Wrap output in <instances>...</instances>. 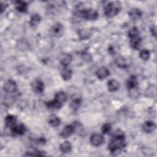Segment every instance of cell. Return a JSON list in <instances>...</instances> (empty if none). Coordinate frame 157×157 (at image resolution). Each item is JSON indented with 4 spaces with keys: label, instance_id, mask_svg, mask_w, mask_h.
Returning <instances> with one entry per match:
<instances>
[{
    "label": "cell",
    "instance_id": "1",
    "mask_svg": "<svg viewBox=\"0 0 157 157\" xmlns=\"http://www.w3.org/2000/svg\"><path fill=\"white\" fill-rule=\"evenodd\" d=\"M126 145L125 134L120 129L116 130L112 134L108 145V149L112 155H118Z\"/></svg>",
    "mask_w": 157,
    "mask_h": 157
},
{
    "label": "cell",
    "instance_id": "33",
    "mask_svg": "<svg viewBox=\"0 0 157 157\" xmlns=\"http://www.w3.org/2000/svg\"><path fill=\"white\" fill-rule=\"evenodd\" d=\"M7 6L8 5L7 4H6L5 2H2V1L1 2V13H2L6 10Z\"/></svg>",
    "mask_w": 157,
    "mask_h": 157
},
{
    "label": "cell",
    "instance_id": "5",
    "mask_svg": "<svg viewBox=\"0 0 157 157\" xmlns=\"http://www.w3.org/2000/svg\"><path fill=\"white\" fill-rule=\"evenodd\" d=\"M31 88L33 91L37 93H42L44 90V83L40 79H34L31 83Z\"/></svg>",
    "mask_w": 157,
    "mask_h": 157
},
{
    "label": "cell",
    "instance_id": "2",
    "mask_svg": "<svg viewBox=\"0 0 157 157\" xmlns=\"http://www.w3.org/2000/svg\"><path fill=\"white\" fill-rule=\"evenodd\" d=\"M74 13L77 17L86 20H95L99 16V14L96 10L93 9H86L80 6L76 7Z\"/></svg>",
    "mask_w": 157,
    "mask_h": 157
},
{
    "label": "cell",
    "instance_id": "18",
    "mask_svg": "<svg viewBox=\"0 0 157 157\" xmlns=\"http://www.w3.org/2000/svg\"><path fill=\"white\" fill-rule=\"evenodd\" d=\"M72 144L69 141L63 142L62 144H60L59 150L64 154H67L70 153L72 151Z\"/></svg>",
    "mask_w": 157,
    "mask_h": 157
},
{
    "label": "cell",
    "instance_id": "34",
    "mask_svg": "<svg viewBox=\"0 0 157 157\" xmlns=\"http://www.w3.org/2000/svg\"><path fill=\"white\" fill-rule=\"evenodd\" d=\"M150 31H151V33L152 34L153 36H156V26H153L151 27L150 28Z\"/></svg>",
    "mask_w": 157,
    "mask_h": 157
},
{
    "label": "cell",
    "instance_id": "17",
    "mask_svg": "<svg viewBox=\"0 0 157 157\" xmlns=\"http://www.w3.org/2000/svg\"><path fill=\"white\" fill-rule=\"evenodd\" d=\"M91 35V32L89 29L83 28L78 31V36L80 40L88 39Z\"/></svg>",
    "mask_w": 157,
    "mask_h": 157
},
{
    "label": "cell",
    "instance_id": "8",
    "mask_svg": "<svg viewBox=\"0 0 157 157\" xmlns=\"http://www.w3.org/2000/svg\"><path fill=\"white\" fill-rule=\"evenodd\" d=\"M63 31H64V28H63V26L61 23H55L51 28L50 29V32L51 34L55 36V37H60L63 33Z\"/></svg>",
    "mask_w": 157,
    "mask_h": 157
},
{
    "label": "cell",
    "instance_id": "7",
    "mask_svg": "<svg viewBox=\"0 0 157 157\" xmlns=\"http://www.w3.org/2000/svg\"><path fill=\"white\" fill-rule=\"evenodd\" d=\"M4 90L7 93H13L15 92L17 88V83L12 80H9L4 83Z\"/></svg>",
    "mask_w": 157,
    "mask_h": 157
},
{
    "label": "cell",
    "instance_id": "11",
    "mask_svg": "<svg viewBox=\"0 0 157 157\" xmlns=\"http://www.w3.org/2000/svg\"><path fill=\"white\" fill-rule=\"evenodd\" d=\"M142 130L147 133H151L156 129V124L152 121H147L142 125Z\"/></svg>",
    "mask_w": 157,
    "mask_h": 157
},
{
    "label": "cell",
    "instance_id": "29",
    "mask_svg": "<svg viewBox=\"0 0 157 157\" xmlns=\"http://www.w3.org/2000/svg\"><path fill=\"white\" fill-rule=\"evenodd\" d=\"M128 90V94L130 98L132 99H136L139 96L140 93L137 88H131L129 89Z\"/></svg>",
    "mask_w": 157,
    "mask_h": 157
},
{
    "label": "cell",
    "instance_id": "4",
    "mask_svg": "<svg viewBox=\"0 0 157 157\" xmlns=\"http://www.w3.org/2000/svg\"><path fill=\"white\" fill-rule=\"evenodd\" d=\"M90 143L94 147H99L102 145L105 141V139L102 134L99 133H93L90 137Z\"/></svg>",
    "mask_w": 157,
    "mask_h": 157
},
{
    "label": "cell",
    "instance_id": "10",
    "mask_svg": "<svg viewBox=\"0 0 157 157\" xmlns=\"http://www.w3.org/2000/svg\"><path fill=\"white\" fill-rule=\"evenodd\" d=\"M11 132L15 134V135H23L26 131V127L25 126L22 124H15L14 126L10 128Z\"/></svg>",
    "mask_w": 157,
    "mask_h": 157
},
{
    "label": "cell",
    "instance_id": "13",
    "mask_svg": "<svg viewBox=\"0 0 157 157\" xmlns=\"http://www.w3.org/2000/svg\"><path fill=\"white\" fill-rule=\"evenodd\" d=\"M45 105L48 109L50 110H58L63 106V104L56 101L55 99L52 101H48L45 102Z\"/></svg>",
    "mask_w": 157,
    "mask_h": 157
},
{
    "label": "cell",
    "instance_id": "6",
    "mask_svg": "<svg viewBox=\"0 0 157 157\" xmlns=\"http://www.w3.org/2000/svg\"><path fill=\"white\" fill-rule=\"evenodd\" d=\"M75 132V129L74 124L66 126L61 131L60 136L63 138H67Z\"/></svg>",
    "mask_w": 157,
    "mask_h": 157
},
{
    "label": "cell",
    "instance_id": "3",
    "mask_svg": "<svg viewBox=\"0 0 157 157\" xmlns=\"http://www.w3.org/2000/svg\"><path fill=\"white\" fill-rule=\"evenodd\" d=\"M121 9V4L119 1L109 2L104 7V15L108 18H112L119 13Z\"/></svg>",
    "mask_w": 157,
    "mask_h": 157
},
{
    "label": "cell",
    "instance_id": "16",
    "mask_svg": "<svg viewBox=\"0 0 157 157\" xmlns=\"http://www.w3.org/2000/svg\"><path fill=\"white\" fill-rule=\"evenodd\" d=\"M129 17L133 20H137L141 18L142 16V12L137 8H134L130 10L129 12Z\"/></svg>",
    "mask_w": 157,
    "mask_h": 157
},
{
    "label": "cell",
    "instance_id": "24",
    "mask_svg": "<svg viewBox=\"0 0 157 157\" xmlns=\"http://www.w3.org/2000/svg\"><path fill=\"white\" fill-rule=\"evenodd\" d=\"M82 102V99H81V98H75L74 99H73L71 102L70 106L71 108L74 110V111H76L78 109V108L80 107L81 104Z\"/></svg>",
    "mask_w": 157,
    "mask_h": 157
},
{
    "label": "cell",
    "instance_id": "15",
    "mask_svg": "<svg viewBox=\"0 0 157 157\" xmlns=\"http://www.w3.org/2000/svg\"><path fill=\"white\" fill-rule=\"evenodd\" d=\"M120 85L119 82L115 79H111L107 82V88L108 90L111 92H114L120 88Z\"/></svg>",
    "mask_w": 157,
    "mask_h": 157
},
{
    "label": "cell",
    "instance_id": "27",
    "mask_svg": "<svg viewBox=\"0 0 157 157\" xmlns=\"http://www.w3.org/2000/svg\"><path fill=\"white\" fill-rule=\"evenodd\" d=\"M48 122L52 126L57 127L60 124L61 120L56 115H52L50 117Z\"/></svg>",
    "mask_w": 157,
    "mask_h": 157
},
{
    "label": "cell",
    "instance_id": "20",
    "mask_svg": "<svg viewBox=\"0 0 157 157\" xmlns=\"http://www.w3.org/2000/svg\"><path fill=\"white\" fill-rule=\"evenodd\" d=\"M137 85H138V82L135 75L131 76L126 81V87L128 90L137 88Z\"/></svg>",
    "mask_w": 157,
    "mask_h": 157
},
{
    "label": "cell",
    "instance_id": "30",
    "mask_svg": "<svg viewBox=\"0 0 157 157\" xmlns=\"http://www.w3.org/2000/svg\"><path fill=\"white\" fill-rule=\"evenodd\" d=\"M139 56L142 59H143L144 61H147L149 59V58L150 57V52L148 50L144 49L140 51V52L139 53Z\"/></svg>",
    "mask_w": 157,
    "mask_h": 157
},
{
    "label": "cell",
    "instance_id": "31",
    "mask_svg": "<svg viewBox=\"0 0 157 157\" xmlns=\"http://www.w3.org/2000/svg\"><path fill=\"white\" fill-rule=\"evenodd\" d=\"M81 58H82V59L83 61H85V62H87V63L90 62L92 59L91 55L86 51H84L81 53Z\"/></svg>",
    "mask_w": 157,
    "mask_h": 157
},
{
    "label": "cell",
    "instance_id": "28",
    "mask_svg": "<svg viewBox=\"0 0 157 157\" xmlns=\"http://www.w3.org/2000/svg\"><path fill=\"white\" fill-rule=\"evenodd\" d=\"M128 37L131 39H133L139 36V31L137 27L131 28L128 33Z\"/></svg>",
    "mask_w": 157,
    "mask_h": 157
},
{
    "label": "cell",
    "instance_id": "22",
    "mask_svg": "<svg viewBox=\"0 0 157 157\" xmlns=\"http://www.w3.org/2000/svg\"><path fill=\"white\" fill-rule=\"evenodd\" d=\"M67 96L65 92L59 91L55 94L54 99L63 105V104L67 101Z\"/></svg>",
    "mask_w": 157,
    "mask_h": 157
},
{
    "label": "cell",
    "instance_id": "12",
    "mask_svg": "<svg viewBox=\"0 0 157 157\" xmlns=\"http://www.w3.org/2000/svg\"><path fill=\"white\" fill-rule=\"evenodd\" d=\"M109 74H110V72L109 69L105 67H101L99 68L96 72L97 77L100 80L105 78L109 75Z\"/></svg>",
    "mask_w": 157,
    "mask_h": 157
},
{
    "label": "cell",
    "instance_id": "21",
    "mask_svg": "<svg viewBox=\"0 0 157 157\" xmlns=\"http://www.w3.org/2000/svg\"><path fill=\"white\" fill-rule=\"evenodd\" d=\"M61 75L64 80L67 81L72 78V71L71 69L68 68L67 67H64L63 69L61 71Z\"/></svg>",
    "mask_w": 157,
    "mask_h": 157
},
{
    "label": "cell",
    "instance_id": "14",
    "mask_svg": "<svg viewBox=\"0 0 157 157\" xmlns=\"http://www.w3.org/2000/svg\"><path fill=\"white\" fill-rule=\"evenodd\" d=\"M28 4L25 1H16L15 2V7L17 9V10L20 12H26L28 10Z\"/></svg>",
    "mask_w": 157,
    "mask_h": 157
},
{
    "label": "cell",
    "instance_id": "23",
    "mask_svg": "<svg viewBox=\"0 0 157 157\" xmlns=\"http://www.w3.org/2000/svg\"><path fill=\"white\" fill-rule=\"evenodd\" d=\"M40 20L41 17L40 16V15L38 13H34L30 18L29 25L31 27H36L39 25Z\"/></svg>",
    "mask_w": 157,
    "mask_h": 157
},
{
    "label": "cell",
    "instance_id": "32",
    "mask_svg": "<svg viewBox=\"0 0 157 157\" xmlns=\"http://www.w3.org/2000/svg\"><path fill=\"white\" fill-rule=\"evenodd\" d=\"M111 129H112V126H111V124L110 123H104L102 127H101V131L102 132V134H108L111 131Z\"/></svg>",
    "mask_w": 157,
    "mask_h": 157
},
{
    "label": "cell",
    "instance_id": "25",
    "mask_svg": "<svg viewBox=\"0 0 157 157\" xmlns=\"http://www.w3.org/2000/svg\"><path fill=\"white\" fill-rule=\"evenodd\" d=\"M141 41H142L141 38L139 36L133 38V39H131L130 42H129L131 47L134 50L138 49L140 45Z\"/></svg>",
    "mask_w": 157,
    "mask_h": 157
},
{
    "label": "cell",
    "instance_id": "26",
    "mask_svg": "<svg viewBox=\"0 0 157 157\" xmlns=\"http://www.w3.org/2000/svg\"><path fill=\"white\" fill-rule=\"evenodd\" d=\"M115 64L117 67L121 68V69H125L127 67V64H126V60L124 59V57L121 56H118L115 61Z\"/></svg>",
    "mask_w": 157,
    "mask_h": 157
},
{
    "label": "cell",
    "instance_id": "19",
    "mask_svg": "<svg viewBox=\"0 0 157 157\" xmlns=\"http://www.w3.org/2000/svg\"><path fill=\"white\" fill-rule=\"evenodd\" d=\"M17 123V118L14 115H8L5 118V124L6 127L12 128Z\"/></svg>",
    "mask_w": 157,
    "mask_h": 157
},
{
    "label": "cell",
    "instance_id": "9",
    "mask_svg": "<svg viewBox=\"0 0 157 157\" xmlns=\"http://www.w3.org/2000/svg\"><path fill=\"white\" fill-rule=\"evenodd\" d=\"M60 64L64 67H67L72 61V56L69 53H63L59 58Z\"/></svg>",
    "mask_w": 157,
    "mask_h": 157
}]
</instances>
